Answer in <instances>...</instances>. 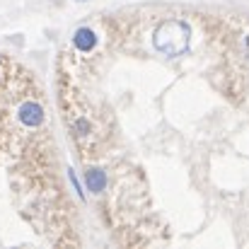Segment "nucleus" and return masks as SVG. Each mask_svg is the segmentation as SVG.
Instances as JSON below:
<instances>
[{"instance_id":"2","label":"nucleus","mask_w":249,"mask_h":249,"mask_svg":"<svg viewBox=\"0 0 249 249\" xmlns=\"http://www.w3.org/2000/svg\"><path fill=\"white\" fill-rule=\"evenodd\" d=\"M19 121L22 124H27V126H36V124H41V107L36 104V102H24L22 107H19Z\"/></svg>"},{"instance_id":"3","label":"nucleus","mask_w":249,"mask_h":249,"mask_svg":"<svg viewBox=\"0 0 249 249\" xmlns=\"http://www.w3.org/2000/svg\"><path fill=\"white\" fill-rule=\"evenodd\" d=\"M73 44H75V49H80V51H92L94 49V44H97V36H94V32L92 29H78L75 32V36H73Z\"/></svg>"},{"instance_id":"4","label":"nucleus","mask_w":249,"mask_h":249,"mask_svg":"<svg viewBox=\"0 0 249 249\" xmlns=\"http://www.w3.org/2000/svg\"><path fill=\"white\" fill-rule=\"evenodd\" d=\"M104 184H107L104 172H99V169H89V172H87V189H89V191H102Z\"/></svg>"},{"instance_id":"5","label":"nucleus","mask_w":249,"mask_h":249,"mask_svg":"<svg viewBox=\"0 0 249 249\" xmlns=\"http://www.w3.org/2000/svg\"><path fill=\"white\" fill-rule=\"evenodd\" d=\"M245 49H247V56H249V34L245 36Z\"/></svg>"},{"instance_id":"1","label":"nucleus","mask_w":249,"mask_h":249,"mask_svg":"<svg viewBox=\"0 0 249 249\" xmlns=\"http://www.w3.org/2000/svg\"><path fill=\"white\" fill-rule=\"evenodd\" d=\"M189 41H191V29H189V24H184L179 19L162 22L155 29V36H153L155 49L160 53H165V56H181V53H186Z\"/></svg>"}]
</instances>
